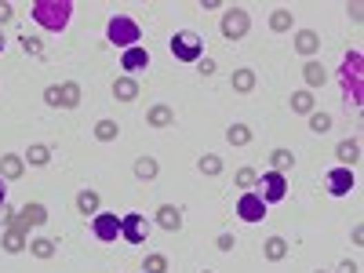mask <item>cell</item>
Wrapping results in <instances>:
<instances>
[{"label": "cell", "instance_id": "6da1fadb", "mask_svg": "<svg viewBox=\"0 0 364 273\" xmlns=\"http://www.w3.org/2000/svg\"><path fill=\"white\" fill-rule=\"evenodd\" d=\"M30 15H33L37 26H44L48 33H62L73 19V4L70 0H33Z\"/></svg>", "mask_w": 364, "mask_h": 273}, {"label": "cell", "instance_id": "7a4b0ae2", "mask_svg": "<svg viewBox=\"0 0 364 273\" xmlns=\"http://www.w3.org/2000/svg\"><path fill=\"white\" fill-rule=\"evenodd\" d=\"M106 41H110L113 48L128 51V48H135V44L142 41V30H139V22H135L132 15H113V19L106 22Z\"/></svg>", "mask_w": 364, "mask_h": 273}, {"label": "cell", "instance_id": "3957f363", "mask_svg": "<svg viewBox=\"0 0 364 273\" xmlns=\"http://www.w3.org/2000/svg\"><path fill=\"white\" fill-rule=\"evenodd\" d=\"M168 48H172V55L179 62H201L204 59V37L193 33V30H179Z\"/></svg>", "mask_w": 364, "mask_h": 273}, {"label": "cell", "instance_id": "277c9868", "mask_svg": "<svg viewBox=\"0 0 364 273\" xmlns=\"http://www.w3.org/2000/svg\"><path fill=\"white\" fill-rule=\"evenodd\" d=\"M252 30V15L244 8H226L223 11V22H219V33L226 37V41H244Z\"/></svg>", "mask_w": 364, "mask_h": 273}, {"label": "cell", "instance_id": "5b68a950", "mask_svg": "<svg viewBox=\"0 0 364 273\" xmlns=\"http://www.w3.org/2000/svg\"><path fill=\"white\" fill-rule=\"evenodd\" d=\"M121 241L124 244H146L150 241V219L142 215V212L121 215Z\"/></svg>", "mask_w": 364, "mask_h": 273}, {"label": "cell", "instance_id": "8992f818", "mask_svg": "<svg viewBox=\"0 0 364 273\" xmlns=\"http://www.w3.org/2000/svg\"><path fill=\"white\" fill-rule=\"evenodd\" d=\"M255 186H259V197H263L266 204H281L284 197H288V179H284L281 172H266Z\"/></svg>", "mask_w": 364, "mask_h": 273}, {"label": "cell", "instance_id": "52a82bcc", "mask_svg": "<svg viewBox=\"0 0 364 273\" xmlns=\"http://www.w3.org/2000/svg\"><path fill=\"white\" fill-rule=\"evenodd\" d=\"M91 237L102 241V244H113L117 237H121V215L117 212H99L95 219H91Z\"/></svg>", "mask_w": 364, "mask_h": 273}, {"label": "cell", "instance_id": "ba28073f", "mask_svg": "<svg viewBox=\"0 0 364 273\" xmlns=\"http://www.w3.org/2000/svg\"><path fill=\"white\" fill-rule=\"evenodd\" d=\"M343 88H346V95L354 99V106H361V95H364V88H361V51L346 55V62H343Z\"/></svg>", "mask_w": 364, "mask_h": 273}, {"label": "cell", "instance_id": "9c48e42d", "mask_svg": "<svg viewBox=\"0 0 364 273\" xmlns=\"http://www.w3.org/2000/svg\"><path fill=\"white\" fill-rule=\"evenodd\" d=\"M266 201L259 197L255 190H248V193H241V201H237V215L244 219V223H263L266 219Z\"/></svg>", "mask_w": 364, "mask_h": 273}, {"label": "cell", "instance_id": "30bf717a", "mask_svg": "<svg viewBox=\"0 0 364 273\" xmlns=\"http://www.w3.org/2000/svg\"><path fill=\"white\" fill-rule=\"evenodd\" d=\"M354 186H357V179H354V172H350V168H335V172L324 175V190H328L332 197H350V193H354Z\"/></svg>", "mask_w": 364, "mask_h": 273}, {"label": "cell", "instance_id": "8fae6325", "mask_svg": "<svg viewBox=\"0 0 364 273\" xmlns=\"http://www.w3.org/2000/svg\"><path fill=\"white\" fill-rule=\"evenodd\" d=\"M44 223H48V208H44L41 201H30V204L19 212V223H15V226H19L22 233H30V230H41Z\"/></svg>", "mask_w": 364, "mask_h": 273}, {"label": "cell", "instance_id": "7c38bea8", "mask_svg": "<svg viewBox=\"0 0 364 273\" xmlns=\"http://www.w3.org/2000/svg\"><path fill=\"white\" fill-rule=\"evenodd\" d=\"M146 66H150V51L142 48V44L121 51V70H124V77H135L139 70H146Z\"/></svg>", "mask_w": 364, "mask_h": 273}, {"label": "cell", "instance_id": "4fadbf2b", "mask_svg": "<svg viewBox=\"0 0 364 273\" xmlns=\"http://www.w3.org/2000/svg\"><path fill=\"white\" fill-rule=\"evenodd\" d=\"M0 248H4L8 255H19V252H26V248H30V233H22L19 226L4 230V233H0Z\"/></svg>", "mask_w": 364, "mask_h": 273}, {"label": "cell", "instance_id": "5bb4252c", "mask_svg": "<svg viewBox=\"0 0 364 273\" xmlns=\"http://www.w3.org/2000/svg\"><path fill=\"white\" fill-rule=\"evenodd\" d=\"M335 157H339V168H350V172H354V168L361 164V142L357 139H343L339 146H335Z\"/></svg>", "mask_w": 364, "mask_h": 273}, {"label": "cell", "instance_id": "9a60e30c", "mask_svg": "<svg viewBox=\"0 0 364 273\" xmlns=\"http://www.w3.org/2000/svg\"><path fill=\"white\" fill-rule=\"evenodd\" d=\"M22 175H26V161H22V153H4V157H0V179L19 182Z\"/></svg>", "mask_w": 364, "mask_h": 273}, {"label": "cell", "instance_id": "2e32d148", "mask_svg": "<svg viewBox=\"0 0 364 273\" xmlns=\"http://www.w3.org/2000/svg\"><path fill=\"white\" fill-rule=\"evenodd\" d=\"M295 51H299V55H306V59H314L321 51V33L317 30H299L295 33Z\"/></svg>", "mask_w": 364, "mask_h": 273}, {"label": "cell", "instance_id": "e0dca14e", "mask_svg": "<svg viewBox=\"0 0 364 273\" xmlns=\"http://www.w3.org/2000/svg\"><path fill=\"white\" fill-rule=\"evenodd\" d=\"M157 226L168 230V233H179V230H182V208L161 204V208H157Z\"/></svg>", "mask_w": 364, "mask_h": 273}, {"label": "cell", "instance_id": "ac0fdd59", "mask_svg": "<svg viewBox=\"0 0 364 273\" xmlns=\"http://www.w3.org/2000/svg\"><path fill=\"white\" fill-rule=\"evenodd\" d=\"M303 81H306V91H317V88H324L328 73H324V66H321L317 59H306V66H303Z\"/></svg>", "mask_w": 364, "mask_h": 273}, {"label": "cell", "instance_id": "d6986e66", "mask_svg": "<svg viewBox=\"0 0 364 273\" xmlns=\"http://www.w3.org/2000/svg\"><path fill=\"white\" fill-rule=\"evenodd\" d=\"M113 99L117 102H135L139 99V81L135 77H117L113 81Z\"/></svg>", "mask_w": 364, "mask_h": 273}, {"label": "cell", "instance_id": "ffe728a7", "mask_svg": "<svg viewBox=\"0 0 364 273\" xmlns=\"http://www.w3.org/2000/svg\"><path fill=\"white\" fill-rule=\"evenodd\" d=\"M146 124H150V128H172V124H175V110L164 106V102H157V106H150Z\"/></svg>", "mask_w": 364, "mask_h": 273}, {"label": "cell", "instance_id": "44dd1931", "mask_svg": "<svg viewBox=\"0 0 364 273\" xmlns=\"http://www.w3.org/2000/svg\"><path fill=\"white\" fill-rule=\"evenodd\" d=\"M255 84H259L255 70H233V77H230V88H233V91H241V95H252Z\"/></svg>", "mask_w": 364, "mask_h": 273}, {"label": "cell", "instance_id": "7402d4cb", "mask_svg": "<svg viewBox=\"0 0 364 273\" xmlns=\"http://www.w3.org/2000/svg\"><path fill=\"white\" fill-rule=\"evenodd\" d=\"M81 84H73V81H66V84H59V106L62 110H77L81 106Z\"/></svg>", "mask_w": 364, "mask_h": 273}, {"label": "cell", "instance_id": "603a6c76", "mask_svg": "<svg viewBox=\"0 0 364 273\" xmlns=\"http://www.w3.org/2000/svg\"><path fill=\"white\" fill-rule=\"evenodd\" d=\"M77 212L95 219V215L102 212V201H99V193H95V190H81V193H77Z\"/></svg>", "mask_w": 364, "mask_h": 273}, {"label": "cell", "instance_id": "cb8c5ba5", "mask_svg": "<svg viewBox=\"0 0 364 273\" xmlns=\"http://www.w3.org/2000/svg\"><path fill=\"white\" fill-rule=\"evenodd\" d=\"M292 113H303V117H310V113H314L317 110V99H314V91H292Z\"/></svg>", "mask_w": 364, "mask_h": 273}, {"label": "cell", "instance_id": "d4e9b609", "mask_svg": "<svg viewBox=\"0 0 364 273\" xmlns=\"http://www.w3.org/2000/svg\"><path fill=\"white\" fill-rule=\"evenodd\" d=\"M22 161L30 164V168H48V161H51V150H48V146H41V142H33V146L22 153Z\"/></svg>", "mask_w": 364, "mask_h": 273}, {"label": "cell", "instance_id": "484cf974", "mask_svg": "<svg viewBox=\"0 0 364 273\" xmlns=\"http://www.w3.org/2000/svg\"><path fill=\"white\" fill-rule=\"evenodd\" d=\"M30 255L41 259V263L55 259V241H51V237H33V241H30Z\"/></svg>", "mask_w": 364, "mask_h": 273}, {"label": "cell", "instance_id": "4316f807", "mask_svg": "<svg viewBox=\"0 0 364 273\" xmlns=\"http://www.w3.org/2000/svg\"><path fill=\"white\" fill-rule=\"evenodd\" d=\"M292 26H295V15H292L288 8H277V11L270 15V30H273V33H292Z\"/></svg>", "mask_w": 364, "mask_h": 273}, {"label": "cell", "instance_id": "83f0119b", "mask_svg": "<svg viewBox=\"0 0 364 273\" xmlns=\"http://www.w3.org/2000/svg\"><path fill=\"white\" fill-rule=\"evenodd\" d=\"M288 168H295V153H292V150L281 146V150L270 153V172H281V175H284Z\"/></svg>", "mask_w": 364, "mask_h": 273}, {"label": "cell", "instance_id": "f1b7e54d", "mask_svg": "<svg viewBox=\"0 0 364 273\" xmlns=\"http://www.w3.org/2000/svg\"><path fill=\"white\" fill-rule=\"evenodd\" d=\"M223 157H219V153H204V157L197 161V172L201 175H208V179H215V175H223Z\"/></svg>", "mask_w": 364, "mask_h": 273}, {"label": "cell", "instance_id": "f546056e", "mask_svg": "<svg viewBox=\"0 0 364 273\" xmlns=\"http://www.w3.org/2000/svg\"><path fill=\"white\" fill-rule=\"evenodd\" d=\"M263 255L270 259V263H281V259H288V241L284 237H270L263 244Z\"/></svg>", "mask_w": 364, "mask_h": 273}, {"label": "cell", "instance_id": "4dcf8cb0", "mask_svg": "<svg viewBox=\"0 0 364 273\" xmlns=\"http://www.w3.org/2000/svg\"><path fill=\"white\" fill-rule=\"evenodd\" d=\"M255 139V132L248 124H233V128H226V142L230 146H248V142Z\"/></svg>", "mask_w": 364, "mask_h": 273}, {"label": "cell", "instance_id": "1f68e13d", "mask_svg": "<svg viewBox=\"0 0 364 273\" xmlns=\"http://www.w3.org/2000/svg\"><path fill=\"white\" fill-rule=\"evenodd\" d=\"M157 172H161L157 157H139V161H135V179L150 182V179H157Z\"/></svg>", "mask_w": 364, "mask_h": 273}, {"label": "cell", "instance_id": "d6a6232c", "mask_svg": "<svg viewBox=\"0 0 364 273\" xmlns=\"http://www.w3.org/2000/svg\"><path fill=\"white\" fill-rule=\"evenodd\" d=\"M310 132H314V135H328L332 132V113H324V110L310 113Z\"/></svg>", "mask_w": 364, "mask_h": 273}, {"label": "cell", "instance_id": "836d02e7", "mask_svg": "<svg viewBox=\"0 0 364 273\" xmlns=\"http://www.w3.org/2000/svg\"><path fill=\"white\" fill-rule=\"evenodd\" d=\"M117 135H121V124H117V121H99L95 124V139L99 142H113Z\"/></svg>", "mask_w": 364, "mask_h": 273}, {"label": "cell", "instance_id": "e575fe53", "mask_svg": "<svg viewBox=\"0 0 364 273\" xmlns=\"http://www.w3.org/2000/svg\"><path fill=\"white\" fill-rule=\"evenodd\" d=\"M255 182H259V175H255V168H241V172H237V175H233V186H237L241 193H248V190L255 186Z\"/></svg>", "mask_w": 364, "mask_h": 273}, {"label": "cell", "instance_id": "d590c367", "mask_svg": "<svg viewBox=\"0 0 364 273\" xmlns=\"http://www.w3.org/2000/svg\"><path fill=\"white\" fill-rule=\"evenodd\" d=\"M142 273H168V259L161 252H150L146 263H142Z\"/></svg>", "mask_w": 364, "mask_h": 273}, {"label": "cell", "instance_id": "8d00e7d4", "mask_svg": "<svg viewBox=\"0 0 364 273\" xmlns=\"http://www.w3.org/2000/svg\"><path fill=\"white\" fill-rule=\"evenodd\" d=\"M19 44H22L26 55H44V41H37V37H30V33L19 37Z\"/></svg>", "mask_w": 364, "mask_h": 273}, {"label": "cell", "instance_id": "74e56055", "mask_svg": "<svg viewBox=\"0 0 364 273\" xmlns=\"http://www.w3.org/2000/svg\"><path fill=\"white\" fill-rule=\"evenodd\" d=\"M15 223H19V212H15L11 204H4V208H0V226H4V230H11Z\"/></svg>", "mask_w": 364, "mask_h": 273}, {"label": "cell", "instance_id": "f35d334b", "mask_svg": "<svg viewBox=\"0 0 364 273\" xmlns=\"http://www.w3.org/2000/svg\"><path fill=\"white\" fill-rule=\"evenodd\" d=\"M44 102H48V106H59V84H48L44 88Z\"/></svg>", "mask_w": 364, "mask_h": 273}, {"label": "cell", "instance_id": "ab89813d", "mask_svg": "<svg viewBox=\"0 0 364 273\" xmlns=\"http://www.w3.org/2000/svg\"><path fill=\"white\" fill-rule=\"evenodd\" d=\"M215 244H219V252H233V244H237V241H233L230 233H223V237H219Z\"/></svg>", "mask_w": 364, "mask_h": 273}, {"label": "cell", "instance_id": "60d3db41", "mask_svg": "<svg viewBox=\"0 0 364 273\" xmlns=\"http://www.w3.org/2000/svg\"><path fill=\"white\" fill-rule=\"evenodd\" d=\"M197 70H201L204 77H215V62H212V59H201V62H197Z\"/></svg>", "mask_w": 364, "mask_h": 273}, {"label": "cell", "instance_id": "b9f144b4", "mask_svg": "<svg viewBox=\"0 0 364 273\" xmlns=\"http://www.w3.org/2000/svg\"><path fill=\"white\" fill-rule=\"evenodd\" d=\"M11 19H15V11H11V4H0V26H4V22H11Z\"/></svg>", "mask_w": 364, "mask_h": 273}, {"label": "cell", "instance_id": "7bdbcfd3", "mask_svg": "<svg viewBox=\"0 0 364 273\" xmlns=\"http://www.w3.org/2000/svg\"><path fill=\"white\" fill-rule=\"evenodd\" d=\"M339 273H357V263H350V259H346V263L339 266Z\"/></svg>", "mask_w": 364, "mask_h": 273}, {"label": "cell", "instance_id": "ee69618b", "mask_svg": "<svg viewBox=\"0 0 364 273\" xmlns=\"http://www.w3.org/2000/svg\"><path fill=\"white\" fill-rule=\"evenodd\" d=\"M8 204V186H4V179H0V208Z\"/></svg>", "mask_w": 364, "mask_h": 273}, {"label": "cell", "instance_id": "f6af8a7d", "mask_svg": "<svg viewBox=\"0 0 364 273\" xmlns=\"http://www.w3.org/2000/svg\"><path fill=\"white\" fill-rule=\"evenodd\" d=\"M4 44H8V41H4V33H0V55H4Z\"/></svg>", "mask_w": 364, "mask_h": 273}, {"label": "cell", "instance_id": "bcb514c9", "mask_svg": "<svg viewBox=\"0 0 364 273\" xmlns=\"http://www.w3.org/2000/svg\"><path fill=\"white\" fill-rule=\"evenodd\" d=\"M314 273H328V270H314Z\"/></svg>", "mask_w": 364, "mask_h": 273}, {"label": "cell", "instance_id": "7dc6e473", "mask_svg": "<svg viewBox=\"0 0 364 273\" xmlns=\"http://www.w3.org/2000/svg\"><path fill=\"white\" fill-rule=\"evenodd\" d=\"M204 273H212V270H204Z\"/></svg>", "mask_w": 364, "mask_h": 273}]
</instances>
